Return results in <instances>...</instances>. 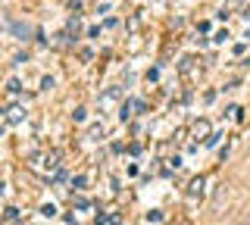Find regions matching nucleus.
<instances>
[{"label":"nucleus","instance_id":"1","mask_svg":"<svg viewBox=\"0 0 250 225\" xmlns=\"http://www.w3.org/2000/svg\"><path fill=\"white\" fill-rule=\"evenodd\" d=\"M229 188H231L229 182L216 184V191H213V200H209V204H213V213H222V206L229 204Z\"/></svg>","mask_w":250,"mask_h":225},{"label":"nucleus","instance_id":"2","mask_svg":"<svg viewBox=\"0 0 250 225\" xmlns=\"http://www.w3.org/2000/svg\"><path fill=\"white\" fill-rule=\"evenodd\" d=\"M203 184H207V178H203V175H197V178H191V184H188V197H191V200H197V197H203V194H207V188H203Z\"/></svg>","mask_w":250,"mask_h":225},{"label":"nucleus","instance_id":"3","mask_svg":"<svg viewBox=\"0 0 250 225\" xmlns=\"http://www.w3.org/2000/svg\"><path fill=\"white\" fill-rule=\"evenodd\" d=\"M191 138H194V141H200V138H209V122H207V119L194 122V128H191Z\"/></svg>","mask_w":250,"mask_h":225},{"label":"nucleus","instance_id":"4","mask_svg":"<svg viewBox=\"0 0 250 225\" xmlns=\"http://www.w3.org/2000/svg\"><path fill=\"white\" fill-rule=\"evenodd\" d=\"M13 32H16L19 41H25V38L31 35V25H25V22H13Z\"/></svg>","mask_w":250,"mask_h":225},{"label":"nucleus","instance_id":"5","mask_svg":"<svg viewBox=\"0 0 250 225\" xmlns=\"http://www.w3.org/2000/svg\"><path fill=\"white\" fill-rule=\"evenodd\" d=\"M22 116H25L22 106H10V116H6V119H10V122H22Z\"/></svg>","mask_w":250,"mask_h":225},{"label":"nucleus","instance_id":"6","mask_svg":"<svg viewBox=\"0 0 250 225\" xmlns=\"http://www.w3.org/2000/svg\"><path fill=\"white\" fill-rule=\"evenodd\" d=\"M163 219V213H160V209H153V213H147V222H160Z\"/></svg>","mask_w":250,"mask_h":225},{"label":"nucleus","instance_id":"7","mask_svg":"<svg viewBox=\"0 0 250 225\" xmlns=\"http://www.w3.org/2000/svg\"><path fill=\"white\" fill-rule=\"evenodd\" d=\"M241 225H250V216H247V219H244V222H241Z\"/></svg>","mask_w":250,"mask_h":225},{"label":"nucleus","instance_id":"8","mask_svg":"<svg viewBox=\"0 0 250 225\" xmlns=\"http://www.w3.org/2000/svg\"><path fill=\"white\" fill-rule=\"evenodd\" d=\"M178 225H191V222H178Z\"/></svg>","mask_w":250,"mask_h":225}]
</instances>
